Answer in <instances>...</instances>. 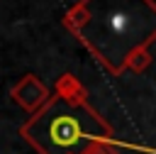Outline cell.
<instances>
[{"mask_svg": "<svg viewBox=\"0 0 156 154\" xmlns=\"http://www.w3.org/2000/svg\"><path fill=\"white\" fill-rule=\"evenodd\" d=\"M61 22L107 73L119 76L139 49L156 42V0H78Z\"/></svg>", "mask_w": 156, "mask_h": 154, "instance_id": "1", "label": "cell"}, {"mask_svg": "<svg viewBox=\"0 0 156 154\" xmlns=\"http://www.w3.org/2000/svg\"><path fill=\"white\" fill-rule=\"evenodd\" d=\"M39 154H80L93 142H115L112 125L95 108H73L61 95H51L49 103L29 115L20 127Z\"/></svg>", "mask_w": 156, "mask_h": 154, "instance_id": "2", "label": "cell"}, {"mask_svg": "<svg viewBox=\"0 0 156 154\" xmlns=\"http://www.w3.org/2000/svg\"><path fill=\"white\" fill-rule=\"evenodd\" d=\"M10 95H12V100H15L20 108H24L29 115H34L37 110H41V108L49 103V98H51L46 83H44L39 76H34V73H24V76L12 86Z\"/></svg>", "mask_w": 156, "mask_h": 154, "instance_id": "3", "label": "cell"}, {"mask_svg": "<svg viewBox=\"0 0 156 154\" xmlns=\"http://www.w3.org/2000/svg\"><path fill=\"white\" fill-rule=\"evenodd\" d=\"M54 93L56 95H61L68 105H73V108H93V103H90V95H88V88L73 76V73H61L58 78H56V83H54Z\"/></svg>", "mask_w": 156, "mask_h": 154, "instance_id": "4", "label": "cell"}, {"mask_svg": "<svg viewBox=\"0 0 156 154\" xmlns=\"http://www.w3.org/2000/svg\"><path fill=\"white\" fill-rule=\"evenodd\" d=\"M151 61H154V56H151V51L149 49H139L132 59H129V71H134V73H144L149 66H151Z\"/></svg>", "mask_w": 156, "mask_h": 154, "instance_id": "5", "label": "cell"}, {"mask_svg": "<svg viewBox=\"0 0 156 154\" xmlns=\"http://www.w3.org/2000/svg\"><path fill=\"white\" fill-rule=\"evenodd\" d=\"M80 154H119V152L115 149V142H93Z\"/></svg>", "mask_w": 156, "mask_h": 154, "instance_id": "6", "label": "cell"}]
</instances>
